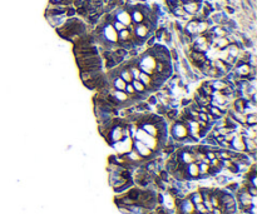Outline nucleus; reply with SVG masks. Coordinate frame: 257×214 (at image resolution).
Returning a JSON list of instances; mask_svg holds the SVG:
<instances>
[{
    "label": "nucleus",
    "mask_w": 257,
    "mask_h": 214,
    "mask_svg": "<svg viewBox=\"0 0 257 214\" xmlns=\"http://www.w3.org/2000/svg\"><path fill=\"white\" fill-rule=\"evenodd\" d=\"M137 64H138L139 69L142 70V71H144V73H147V74L152 75L153 73L156 71V64H157V60L154 59V57H153L152 54H149L148 51H145V53L143 54V55L138 59Z\"/></svg>",
    "instance_id": "obj_1"
},
{
    "label": "nucleus",
    "mask_w": 257,
    "mask_h": 214,
    "mask_svg": "<svg viewBox=\"0 0 257 214\" xmlns=\"http://www.w3.org/2000/svg\"><path fill=\"white\" fill-rule=\"evenodd\" d=\"M171 135L176 140V142H182L185 138L188 137V128L186 121H181V120H174V123L172 124L171 128Z\"/></svg>",
    "instance_id": "obj_2"
},
{
    "label": "nucleus",
    "mask_w": 257,
    "mask_h": 214,
    "mask_svg": "<svg viewBox=\"0 0 257 214\" xmlns=\"http://www.w3.org/2000/svg\"><path fill=\"white\" fill-rule=\"evenodd\" d=\"M133 139L140 140V142L144 143V144L148 146V148H151L153 151H156L158 148H160V143H158V140H157L154 137H152V135H149V134L144 133L142 129H139V128L136 130V133H134Z\"/></svg>",
    "instance_id": "obj_3"
},
{
    "label": "nucleus",
    "mask_w": 257,
    "mask_h": 214,
    "mask_svg": "<svg viewBox=\"0 0 257 214\" xmlns=\"http://www.w3.org/2000/svg\"><path fill=\"white\" fill-rule=\"evenodd\" d=\"M132 148L136 150L143 159H149V158H153L156 155L154 151H153L151 148H148L144 143H142L140 140H137V139L132 140Z\"/></svg>",
    "instance_id": "obj_4"
},
{
    "label": "nucleus",
    "mask_w": 257,
    "mask_h": 214,
    "mask_svg": "<svg viewBox=\"0 0 257 214\" xmlns=\"http://www.w3.org/2000/svg\"><path fill=\"white\" fill-rule=\"evenodd\" d=\"M100 35L104 41L112 43V44H117L118 43V32L113 28L112 24H104L102 28Z\"/></svg>",
    "instance_id": "obj_5"
},
{
    "label": "nucleus",
    "mask_w": 257,
    "mask_h": 214,
    "mask_svg": "<svg viewBox=\"0 0 257 214\" xmlns=\"http://www.w3.org/2000/svg\"><path fill=\"white\" fill-rule=\"evenodd\" d=\"M133 35L138 39H142V40H147L148 38L153 35V30L149 29V26L144 23H140V24H133Z\"/></svg>",
    "instance_id": "obj_6"
},
{
    "label": "nucleus",
    "mask_w": 257,
    "mask_h": 214,
    "mask_svg": "<svg viewBox=\"0 0 257 214\" xmlns=\"http://www.w3.org/2000/svg\"><path fill=\"white\" fill-rule=\"evenodd\" d=\"M114 19L118 20L119 23H122L123 25H126L127 28L132 25V18H131V13L124 8H119L117 11L114 13Z\"/></svg>",
    "instance_id": "obj_7"
},
{
    "label": "nucleus",
    "mask_w": 257,
    "mask_h": 214,
    "mask_svg": "<svg viewBox=\"0 0 257 214\" xmlns=\"http://www.w3.org/2000/svg\"><path fill=\"white\" fill-rule=\"evenodd\" d=\"M177 209H178V213H181V214H194L196 213L194 204L192 203V200L189 199V197L183 199L181 201V205L177 208Z\"/></svg>",
    "instance_id": "obj_8"
},
{
    "label": "nucleus",
    "mask_w": 257,
    "mask_h": 214,
    "mask_svg": "<svg viewBox=\"0 0 257 214\" xmlns=\"http://www.w3.org/2000/svg\"><path fill=\"white\" fill-rule=\"evenodd\" d=\"M201 4L202 3H197V1H194V0H189V1H187V3H183L182 7H183V9H185L186 14L193 16V15H196L198 13V10L201 8Z\"/></svg>",
    "instance_id": "obj_9"
},
{
    "label": "nucleus",
    "mask_w": 257,
    "mask_h": 214,
    "mask_svg": "<svg viewBox=\"0 0 257 214\" xmlns=\"http://www.w3.org/2000/svg\"><path fill=\"white\" fill-rule=\"evenodd\" d=\"M251 69H252V66H250L247 63L238 64V65H235V74L240 78L247 79L248 75L251 74Z\"/></svg>",
    "instance_id": "obj_10"
},
{
    "label": "nucleus",
    "mask_w": 257,
    "mask_h": 214,
    "mask_svg": "<svg viewBox=\"0 0 257 214\" xmlns=\"http://www.w3.org/2000/svg\"><path fill=\"white\" fill-rule=\"evenodd\" d=\"M231 149H233L235 151H244V144H243V137L240 133H236V135L232 138V140L230 142Z\"/></svg>",
    "instance_id": "obj_11"
},
{
    "label": "nucleus",
    "mask_w": 257,
    "mask_h": 214,
    "mask_svg": "<svg viewBox=\"0 0 257 214\" xmlns=\"http://www.w3.org/2000/svg\"><path fill=\"white\" fill-rule=\"evenodd\" d=\"M197 20L196 19H192L186 23V25L183 26V33L187 34V35H191V36H194V35H198L197 33Z\"/></svg>",
    "instance_id": "obj_12"
},
{
    "label": "nucleus",
    "mask_w": 257,
    "mask_h": 214,
    "mask_svg": "<svg viewBox=\"0 0 257 214\" xmlns=\"http://www.w3.org/2000/svg\"><path fill=\"white\" fill-rule=\"evenodd\" d=\"M129 13H131V18H132V24H134V25L144 21V15L142 13V10L138 9L136 5H134L133 9L129 11Z\"/></svg>",
    "instance_id": "obj_13"
},
{
    "label": "nucleus",
    "mask_w": 257,
    "mask_h": 214,
    "mask_svg": "<svg viewBox=\"0 0 257 214\" xmlns=\"http://www.w3.org/2000/svg\"><path fill=\"white\" fill-rule=\"evenodd\" d=\"M139 129H142L144 133H147V134H149V135H152V137H157V134H158V130H157V126H156V124L154 123H149V121H145V123H142L139 126Z\"/></svg>",
    "instance_id": "obj_14"
},
{
    "label": "nucleus",
    "mask_w": 257,
    "mask_h": 214,
    "mask_svg": "<svg viewBox=\"0 0 257 214\" xmlns=\"http://www.w3.org/2000/svg\"><path fill=\"white\" fill-rule=\"evenodd\" d=\"M186 172H187V175H188V179L189 178H199V169H198V164L193 162V163H189L187 164L186 167Z\"/></svg>",
    "instance_id": "obj_15"
},
{
    "label": "nucleus",
    "mask_w": 257,
    "mask_h": 214,
    "mask_svg": "<svg viewBox=\"0 0 257 214\" xmlns=\"http://www.w3.org/2000/svg\"><path fill=\"white\" fill-rule=\"evenodd\" d=\"M111 94H112V96H113L118 103H120L122 107H123V104H124L128 99H129V96H128V94L126 93L124 90H113Z\"/></svg>",
    "instance_id": "obj_16"
},
{
    "label": "nucleus",
    "mask_w": 257,
    "mask_h": 214,
    "mask_svg": "<svg viewBox=\"0 0 257 214\" xmlns=\"http://www.w3.org/2000/svg\"><path fill=\"white\" fill-rule=\"evenodd\" d=\"M138 79H139V82L147 88V90H153V89H152V85H153L152 75L147 74V73H144V71H140V74H139V78H138Z\"/></svg>",
    "instance_id": "obj_17"
},
{
    "label": "nucleus",
    "mask_w": 257,
    "mask_h": 214,
    "mask_svg": "<svg viewBox=\"0 0 257 214\" xmlns=\"http://www.w3.org/2000/svg\"><path fill=\"white\" fill-rule=\"evenodd\" d=\"M210 32L215 38H222V36H226L228 34L227 30L223 28V25H213L210 28Z\"/></svg>",
    "instance_id": "obj_18"
},
{
    "label": "nucleus",
    "mask_w": 257,
    "mask_h": 214,
    "mask_svg": "<svg viewBox=\"0 0 257 214\" xmlns=\"http://www.w3.org/2000/svg\"><path fill=\"white\" fill-rule=\"evenodd\" d=\"M112 88H113V90H124L126 89V85H127V83L122 79L119 75H117V76H114L113 79H112Z\"/></svg>",
    "instance_id": "obj_19"
},
{
    "label": "nucleus",
    "mask_w": 257,
    "mask_h": 214,
    "mask_svg": "<svg viewBox=\"0 0 257 214\" xmlns=\"http://www.w3.org/2000/svg\"><path fill=\"white\" fill-rule=\"evenodd\" d=\"M227 82L223 78H221V79H213V80L211 82V87H212V89L213 90H217V91H222L226 87H227Z\"/></svg>",
    "instance_id": "obj_20"
},
{
    "label": "nucleus",
    "mask_w": 257,
    "mask_h": 214,
    "mask_svg": "<svg viewBox=\"0 0 257 214\" xmlns=\"http://www.w3.org/2000/svg\"><path fill=\"white\" fill-rule=\"evenodd\" d=\"M133 38H134L133 32L129 30L128 28L118 32V41H128V40H132Z\"/></svg>",
    "instance_id": "obj_21"
},
{
    "label": "nucleus",
    "mask_w": 257,
    "mask_h": 214,
    "mask_svg": "<svg viewBox=\"0 0 257 214\" xmlns=\"http://www.w3.org/2000/svg\"><path fill=\"white\" fill-rule=\"evenodd\" d=\"M227 53H228V55L230 57H232V58H237L238 57V54L241 53V50H242V48L237 44V43H232V44H230L227 48Z\"/></svg>",
    "instance_id": "obj_22"
},
{
    "label": "nucleus",
    "mask_w": 257,
    "mask_h": 214,
    "mask_svg": "<svg viewBox=\"0 0 257 214\" xmlns=\"http://www.w3.org/2000/svg\"><path fill=\"white\" fill-rule=\"evenodd\" d=\"M244 107H246V99H243V98H236L233 100V107H232V109H233L235 112L243 113Z\"/></svg>",
    "instance_id": "obj_23"
},
{
    "label": "nucleus",
    "mask_w": 257,
    "mask_h": 214,
    "mask_svg": "<svg viewBox=\"0 0 257 214\" xmlns=\"http://www.w3.org/2000/svg\"><path fill=\"white\" fill-rule=\"evenodd\" d=\"M207 113L211 114L212 117L215 118V120L223 117V110H222V109H219L218 107H215V105H211V104L207 107Z\"/></svg>",
    "instance_id": "obj_24"
},
{
    "label": "nucleus",
    "mask_w": 257,
    "mask_h": 214,
    "mask_svg": "<svg viewBox=\"0 0 257 214\" xmlns=\"http://www.w3.org/2000/svg\"><path fill=\"white\" fill-rule=\"evenodd\" d=\"M257 113V104L252 101L251 99L246 100V107H244L243 114L244 115H250V114H256Z\"/></svg>",
    "instance_id": "obj_25"
},
{
    "label": "nucleus",
    "mask_w": 257,
    "mask_h": 214,
    "mask_svg": "<svg viewBox=\"0 0 257 214\" xmlns=\"http://www.w3.org/2000/svg\"><path fill=\"white\" fill-rule=\"evenodd\" d=\"M118 75H119L122 79H123L126 83H131V82L133 80V76H132L131 71H129V69H128L127 66H122V68L119 69Z\"/></svg>",
    "instance_id": "obj_26"
},
{
    "label": "nucleus",
    "mask_w": 257,
    "mask_h": 214,
    "mask_svg": "<svg viewBox=\"0 0 257 214\" xmlns=\"http://www.w3.org/2000/svg\"><path fill=\"white\" fill-rule=\"evenodd\" d=\"M131 84L133 85V88H134V90H136V93L142 94V93H145V91H147V88L139 82V79H133V80L131 82Z\"/></svg>",
    "instance_id": "obj_27"
},
{
    "label": "nucleus",
    "mask_w": 257,
    "mask_h": 214,
    "mask_svg": "<svg viewBox=\"0 0 257 214\" xmlns=\"http://www.w3.org/2000/svg\"><path fill=\"white\" fill-rule=\"evenodd\" d=\"M171 13H173V15L174 16H177L178 19H181L182 16H185L186 15V11H185V9H183V7H182V4L179 3V4H177L176 7H173L172 9H171Z\"/></svg>",
    "instance_id": "obj_28"
},
{
    "label": "nucleus",
    "mask_w": 257,
    "mask_h": 214,
    "mask_svg": "<svg viewBox=\"0 0 257 214\" xmlns=\"http://www.w3.org/2000/svg\"><path fill=\"white\" fill-rule=\"evenodd\" d=\"M198 89H199L203 94L208 95V96H211L212 93H213V89H212V87H211V82H205V83H202L201 87H199Z\"/></svg>",
    "instance_id": "obj_29"
},
{
    "label": "nucleus",
    "mask_w": 257,
    "mask_h": 214,
    "mask_svg": "<svg viewBox=\"0 0 257 214\" xmlns=\"http://www.w3.org/2000/svg\"><path fill=\"white\" fill-rule=\"evenodd\" d=\"M252 125H257V114L246 115V120H244L243 126H252Z\"/></svg>",
    "instance_id": "obj_30"
},
{
    "label": "nucleus",
    "mask_w": 257,
    "mask_h": 214,
    "mask_svg": "<svg viewBox=\"0 0 257 214\" xmlns=\"http://www.w3.org/2000/svg\"><path fill=\"white\" fill-rule=\"evenodd\" d=\"M189 199L192 200V203L196 205V204H199V203H203V198H202V194L201 192H194L189 195Z\"/></svg>",
    "instance_id": "obj_31"
},
{
    "label": "nucleus",
    "mask_w": 257,
    "mask_h": 214,
    "mask_svg": "<svg viewBox=\"0 0 257 214\" xmlns=\"http://www.w3.org/2000/svg\"><path fill=\"white\" fill-rule=\"evenodd\" d=\"M161 40H163L166 44H171V43H172V34H171V32H168L167 29L164 30L163 34H162Z\"/></svg>",
    "instance_id": "obj_32"
},
{
    "label": "nucleus",
    "mask_w": 257,
    "mask_h": 214,
    "mask_svg": "<svg viewBox=\"0 0 257 214\" xmlns=\"http://www.w3.org/2000/svg\"><path fill=\"white\" fill-rule=\"evenodd\" d=\"M194 208H196V212H197V213H201V214H205V213L208 212V210H207V208L205 207V204H203V203L196 204V205H194Z\"/></svg>",
    "instance_id": "obj_33"
},
{
    "label": "nucleus",
    "mask_w": 257,
    "mask_h": 214,
    "mask_svg": "<svg viewBox=\"0 0 257 214\" xmlns=\"http://www.w3.org/2000/svg\"><path fill=\"white\" fill-rule=\"evenodd\" d=\"M112 25H113V28H114L115 30H117V32H120V30H123V29L127 28L126 25H123V24L119 23L118 20H115V19H114V21L112 23Z\"/></svg>",
    "instance_id": "obj_34"
},
{
    "label": "nucleus",
    "mask_w": 257,
    "mask_h": 214,
    "mask_svg": "<svg viewBox=\"0 0 257 214\" xmlns=\"http://www.w3.org/2000/svg\"><path fill=\"white\" fill-rule=\"evenodd\" d=\"M124 91L128 94V96H132L134 93H136V90H134V88H133V85L131 84V83H127V85H126V89H124Z\"/></svg>",
    "instance_id": "obj_35"
},
{
    "label": "nucleus",
    "mask_w": 257,
    "mask_h": 214,
    "mask_svg": "<svg viewBox=\"0 0 257 214\" xmlns=\"http://www.w3.org/2000/svg\"><path fill=\"white\" fill-rule=\"evenodd\" d=\"M237 189H238V184H237V183H231V184H227V190L236 192Z\"/></svg>",
    "instance_id": "obj_36"
},
{
    "label": "nucleus",
    "mask_w": 257,
    "mask_h": 214,
    "mask_svg": "<svg viewBox=\"0 0 257 214\" xmlns=\"http://www.w3.org/2000/svg\"><path fill=\"white\" fill-rule=\"evenodd\" d=\"M216 180H217L218 184H225V183H227V178H226V176H223V175L217 176Z\"/></svg>",
    "instance_id": "obj_37"
},
{
    "label": "nucleus",
    "mask_w": 257,
    "mask_h": 214,
    "mask_svg": "<svg viewBox=\"0 0 257 214\" xmlns=\"http://www.w3.org/2000/svg\"><path fill=\"white\" fill-rule=\"evenodd\" d=\"M225 11H227V14H235V8H232V5L228 4L225 7Z\"/></svg>",
    "instance_id": "obj_38"
},
{
    "label": "nucleus",
    "mask_w": 257,
    "mask_h": 214,
    "mask_svg": "<svg viewBox=\"0 0 257 214\" xmlns=\"http://www.w3.org/2000/svg\"><path fill=\"white\" fill-rule=\"evenodd\" d=\"M50 1L54 3V4H63L64 0H50Z\"/></svg>",
    "instance_id": "obj_39"
},
{
    "label": "nucleus",
    "mask_w": 257,
    "mask_h": 214,
    "mask_svg": "<svg viewBox=\"0 0 257 214\" xmlns=\"http://www.w3.org/2000/svg\"><path fill=\"white\" fill-rule=\"evenodd\" d=\"M194 1H197V3H202V1H203V0H194Z\"/></svg>",
    "instance_id": "obj_40"
},
{
    "label": "nucleus",
    "mask_w": 257,
    "mask_h": 214,
    "mask_svg": "<svg viewBox=\"0 0 257 214\" xmlns=\"http://www.w3.org/2000/svg\"><path fill=\"white\" fill-rule=\"evenodd\" d=\"M148 214H156V213H148Z\"/></svg>",
    "instance_id": "obj_41"
},
{
    "label": "nucleus",
    "mask_w": 257,
    "mask_h": 214,
    "mask_svg": "<svg viewBox=\"0 0 257 214\" xmlns=\"http://www.w3.org/2000/svg\"><path fill=\"white\" fill-rule=\"evenodd\" d=\"M207 1H212V0H207Z\"/></svg>",
    "instance_id": "obj_42"
}]
</instances>
